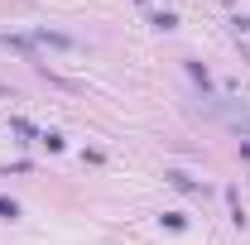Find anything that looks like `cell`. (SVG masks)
Instances as JSON below:
<instances>
[{
	"label": "cell",
	"instance_id": "1",
	"mask_svg": "<svg viewBox=\"0 0 250 245\" xmlns=\"http://www.w3.org/2000/svg\"><path fill=\"white\" fill-rule=\"evenodd\" d=\"M34 43H43V48H77V39L53 34V29H34Z\"/></svg>",
	"mask_w": 250,
	"mask_h": 245
},
{
	"label": "cell",
	"instance_id": "2",
	"mask_svg": "<svg viewBox=\"0 0 250 245\" xmlns=\"http://www.w3.org/2000/svg\"><path fill=\"white\" fill-rule=\"evenodd\" d=\"M39 144H48V154H58V149H62V135H58V130H43V135H39Z\"/></svg>",
	"mask_w": 250,
	"mask_h": 245
},
{
	"label": "cell",
	"instance_id": "3",
	"mask_svg": "<svg viewBox=\"0 0 250 245\" xmlns=\"http://www.w3.org/2000/svg\"><path fill=\"white\" fill-rule=\"evenodd\" d=\"M173 24H178V15H173V10H159V15H154V29H173Z\"/></svg>",
	"mask_w": 250,
	"mask_h": 245
},
{
	"label": "cell",
	"instance_id": "4",
	"mask_svg": "<svg viewBox=\"0 0 250 245\" xmlns=\"http://www.w3.org/2000/svg\"><path fill=\"white\" fill-rule=\"evenodd\" d=\"M188 77H192L197 87H207V67H202V62H188Z\"/></svg>",
	"mask_w": 250,
	"mask_h": 245
},
{
	"label": "cell",
	"instance_id": "5",
	"mask_svg": "<svg viewBox=\"0 0 250 245\" xmlns=\"http://www.w3.org/2000/svg\"><path fill=\"white\" fill-rule=\"evenodd\" d=\"M0 216H5V221H15V216H20V202H10V197H0Z\"/></svg>",
	"mask_w": 250,
	"mask_h": 245
},
{
	"label": "cell",
	"instance_id": "6",
	"mask_svg": "<svg viewBox=\"0 0 250 245\" xmlns=\"http://www.w3.org/2000/svg\"><path fill=\"white\" fill-rule=\"evenodd\" d=\"M10 130H15V135H20V140H29V135H34V125H29V121H20V116H15V121H10Z\"/></svg>",
	"mask_w": 250,
	"mask_h": 245
},
{
	"label": "cell",
	"instance_id": "7",
	"mask_svg": "<svg viewBox=\"0 0 250 245\" xmlns=\"http://www.w3.org/2000/svg\"><path fill=\"white\" fill-rule=\"evenodd\" d=\"M0 96H10V87H5V82H0Z\"/></svg>",
	"mask_w": 250,
	"mask_h": 245
}]
</instances>
